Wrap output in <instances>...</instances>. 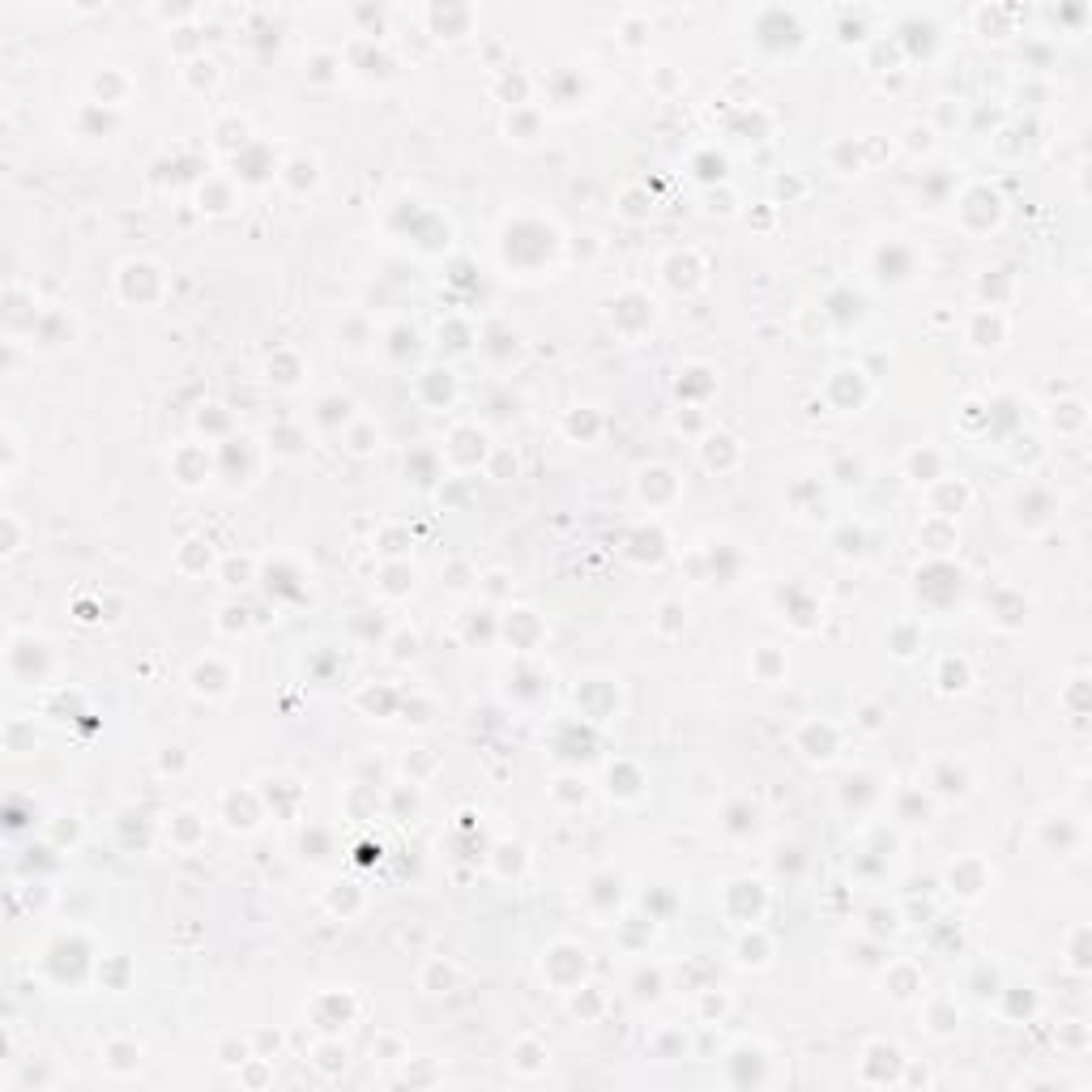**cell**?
I'll return each mask as SVG.
<instances>
[{
  "mask_svg": "<svg viewBox=\"0 0 1092 1092\" xmlns=\"http://www.w3.org/2000/svg\"><path fill=\"white\" fill-rule=\"evenodd\" d=\"M1054 512H1059V500L1042 483H1024L1015 491V500H1011V525L1015 529H1045L1054 521Z\"/></svg>",
  "mask_w": 1092,
  "mask_h": 1092,
  "instance_id": "obj_1",
  "label": "cell"
},
{
  "mask_svg": "<svg viewBox=\"0 0 1092 1092\" xmlns=\"http://www.w3.org/2000/svg\"><path fill=\"white\" fill-rule=\"evenodd\" d=\"M755 34H760V48L772 51V56H781L785 48L794 51L802 39H807V31L799 26V17L785 14V9H764V14H760V31Z\"/></svg>",
  "mask_w": 1092,
  "mask_h": 1092,
  "instance_id": "obj_2",
  "label": "cell"
},
{
  "mask_svg": "<svg viewBox=\"0 0 1092 1092\" xmlns=\"http://www.w3.org/2000/svg\"><path fill=\"white\" fill-rule=\"evenodd\" d=\"M956 210H961V222L969 230H990L998 218H1003V196H998L990 184H973V188L961 196Z\"/></svg>",
  "mask_w": 1092,
  "mask_h": 1092,
  "instance_id": "obj_3",
  "label": "cell"
},
{
  "mask_svg": "<svg viewBox=\"0 0 1092 1092\" xmlns=\"http://www.w3.org/2000/svg\"><path fill=\"white\" fill-rule=\"evenodd\" d=\"M926 790L930 794H939V799H969L973 794V777H969V768L961 764V760H934L926 772Z\"/></svg>",
  "mask_w": 1092,
  "mask_h": 1092,
  "instance_id": "obj_4",
  "label": "cell"
},
{
  "mask_svg": "<svg viewBox=\"0 0 1092 1092\" xmlns=\"http://www.w3.org/2000/svg\"><path fill=\"white\" fill-rule=\"evenodd\" d=\"M542 973L559 986V990H572L576 981L585 978V952L576 943H555L551 952H546V961H542Z\"/></svg>",
  "mask_w": 1092,
  "mask_h": 1092,
  "instance_id": "obj_5",
  "label": "cell"
},
{
  "mask_svg": "<svg viewBox=\"0 0 1092 1092\" xmlns=\"http://www.w3.org/2000/svg\"><path fill=\"white\" fill-rule=\"evenodd\" d=\"M576 704H581V717L610 721L615 713H619V687L610 683V679H589V683H581V691H576Z\"/></svg>",
  "mask_w": 1092,
  "mask_h": 1092,
  "instance_id": "obj_6",
  "label": "cell"
},
{
  "mask_svg": "<svg viewBox=\"0 0 1092 1092\" xmlns=\"http://www.w3.org/2000/svg\"><path fill=\"white\" fill-rule=\"evenodd\" d=\"M1042 841L1050 853L1071 858V853L1084 849V824L1076 816H1050V819H1042Z\"/></svg>",
  "mask_w": 1092,
  "mask_h": 1092,
  "instance_id": "obj_7",
  "label": "cell"
},
{
  "mask_svg": "<svg viewBox=\"0 0 1092 1092\" xmlns=\"http://www.w3.org/2000/svg\"><path fill=\"white\" fill-rule=\"evenodd\" d=\"M930 589H943V602L956 606L964 593V572L956 564H947V559H934V564H926V568L917 572V598L930 593Z\"/></svg>",
  "mask_w": 1092,
  "mask_h": 1092,
  "instance_id": "obj_8",
  "label": "cell"
},
{
  "mask_svg": "<svg viewBox=\"0 0 1092 1092\" xmlns=\"http://www.w3.org/2000/svg\"><path fill=\"white\" fill-rule=\"evenodd\" d=\"M1007 342V320L998 308H978L973 320H969V346L973 350H998Z\"/></svg>",
  "mask_w": 1092,
  "mask_h": 1092,
  "instance_id": "obj_9",
  "label": "cell"
},
{
  "mask_svg": "<svg viewBox=\"0 0 1092 1092\" xmlns=\"http://www.w3.org/2000/svg\"><path fill=\"white\" fill-rule=\"evenodd\" d=\"M610 320L619 333H627V320H636V333L653 325V299L640 291H623L615 303H610Z\"/></svg>",
  "mask_w": 1092,
  "mask_h": 1092,
  "instance_id": "obj_10",
  "label": "cell"
},
{
  "mask_svg": "<svg viewBox=\"0 0 1092 1092\" xmlns=\"http://www.w3.org/2000/svg\"><path fill=\"white\" fill-rule=\"evenodd\" d=\"M444 453L453 456L456 465L474 470V465H483V456H487V436H483L478 427H456L453 436H448V444H444Z\"/></svg>",
  "mask_w": 1092,
  "mask_h": 1092,
  "instance_id": "obj_11",
  "label": "cell"
},
{
  "mask_svg": "<svg viewBox=\"0 0 1092 1092\" xmlns=\"http://www.w3.org/2000/svg\"><path fill=\"white\" fill-rule=\"evenodd\" d=\"M986 610H990V619H995L998 627L1015 632V627H1024V619H1028V598L1024 593H1015V589H1007V585H998L995 602H986Z\"/></svg>",
  "mask_w": 1092,
  "mask_h": 1092,
  "instance_id": "obj_12",
  "label": "cell"
},
{
  "mask_svg": "<svg viewBox=\"0 0 1092 1092\" xmlns=\"http://www.w3.org/2000/svg\"><path fill=\"white\" fill-rule=\"evenodd\" d=\"M947 883H952V892H956V897L978 900L981 892H986L990 875H986V862H981V858H961V862L947 871Z\"/></svg>",
  "mask_w": 1092,
  "mask_h": 1092,
  "instance_id": "obj_13",
  "label": "cell"
},
{
  "mask_svg": "<svg viewBox=\"0 0 1092 1092\" xmlns=\"http://www.w3.org/2000/svg\"><path fill=\"white\" fill-rule=\"evenodd\" d=\"M875 269H880V282L900 286V282H909L913 277V252L905 244H897V239H888V244L875 252Z\"/></svg>",
  "mask_w": 1092,
  "mask_h": 1092,
  "instance_id": "obj_14",
  "label": "cell"
},
{
  "mask_svg": "<svg viewBox=\"0 0 1092 1092\" xmlns=\"http://www.w3.org/2000/svg\"><path fill=\"white\" fill-rule=\"evenodd\" d=\"M799 751L807 755V760H832L836 755V730H832L828 721H807L799 730Z\"/></svg>",
  "mask_w": 1092,
  "mask_h": 1092,
  "instance_id": "obj_15",
  "label": "cell"
},
{
  "mask_svg": "<svg viewBox=\"0 0 1092 1092\" xmlns=\"http://www.w3.org/2000/svg\"><path fill=\"white\" fill-rule=\"evenodd\" d=\"M585 900H589V909L610 913L623 900V875H615V871L593 875V880H589V888H585Z\"/></svg>",
  "mask_w": 1092,
  "mask_h": 1092,
  "instance_id": "obj_16",
  "label": "cell"
},
{
  "mask_svg": "<svg viewBox=\"0 0 1092 1092\" xmlns=\"http://www.w3.org/2000/svg\"><path fill=\"white\" fill-rule=\"evenodd\" d=\"M934 487V495H930V508H934V517H952V512H961L964 504H969V487H964L961 478H934L930 483Z\"/></svg>",
  "mask_w": 1092,
  "mask_h": 1092,
  "instance_id": "obj_17",
  "label": "cell"
},
{
  "mask_svg": "<svg viewBox=\"0 0 1092 1092\" xmlns=\"http://www.w3.org/2000/svg\"><path fill=\"white\" fill-rule=\"evenodd\" d=\"M1050 427L1059 431V436H1079L1084 427H1088V406L1079 402V397H1067V402H1059V406H1050Z\"/></svg>",
  "mask_w": 1092,
  "mask_h": 1092,
  "instance_id": "obj_18",
  "label": "cell"
},
{
  "mask_svg": "<svg viewBox=\"0 0 1092 1092\" xmlns=\"http://www.w3.org/2000/svg\"><path fill=\"white\" fill-rule=\"evenodd\" d=\"M176 474H180L184 487H201V483L210 478V456H205V448L184 444L180 453H176Z\"/></svg>",
  "mask_w": 1092,
  "mask_h": 1092,
  "instance_id": "obj_19",
  "label": "cell"
},
{
  "mask_svg": "<svg viewBox=\"0 0 1092 1092\" xmlns=\"http://www.w3.org/2000/svg\"><path fill=\"white\" fill-rule=\"evenodd\" d=\"M662 274L674 291H691L700 282V261H696V252H674V257H666Z\"/></svg>",
  "mask_w": 1092,
  "mask_h": 1092,
  "instance_id": "obj_20",
  "label": "cell"
},
{
  "mask_svg": "<svg viewBox=\"0 0 1092 1092\" xmlns=\"http://www.w3.org/2000/svg\"><path fill=\"white\" fill-rule=\"evenodd\" d=\"M193 687L201 691V696H227L230 687V670L222 666V662H196L193 666Z\"/></svg>",
  "mask_w": 1092,
  "mask_h": 1092,
  "instance_id": "obj_21",
  "label": "cell"
},
{
  "mask_svg": "<svg viewBox=\"0 0 1092 1092\" xmlns=\"http://www.w3.org/2000/svg\"><path fill=\"white\" fill-rule=\"evenodd\" d=\"M1020 402L1015 397H995L990 406H986V431H995V436H1011L1015 427H1020Z\"/></svg>",
  "mask_w": 1092,
  "mask_h": 1092,
  "instance_id": "obj_22",
  "label": "cell"
},
{
  "mask_svg": "<svg viewBox=\"0 0 1092 1092\" xmlns=\"http://www.w3.org/2000/svg\"><path fill=\"white\" fill-rule=\"evenodd\" d=\"M316 427H325V431H338V427L350 423V397H342V393H329V397H320L316 402Z\"/></svg>",
  "mask_w": 1092,
  "mask_h": 1092,
  "instance_id": "obj_23",
  "label": "cell"
},
{
  "mask_svg": "<svg viewBox=\"0 0 1092 1092\" xmlns=\"http://www.w3.org/2000/svg\"><path fill=\"white\" fill-rule=\"evenodd\" d=\"M470 9H427V22H431V31L440 34V39H456V34L470 31Z\"/></svg>",
  "mask_w": 1092,
  "mask_h": 1092,
  "instance_id": "obj_24",
  "label": "cell"
},
{
  "mask_svg": "<svg viewBox=\"0 0 1092 1092\" xmlns=\"http://www.w3.org/2000/svg\"><path fill=\"white\" fill-rule=\"evenodd\" d=\"M845 393L841 397V410H853V406H862V397H866V380H862V372H853V367H841V372H832V380H828V393Z\"/></svg>",
  "mask_w": 1092,
  "mask_h": 1092,
  "instance_id": "obj_25",
  "label": "cell"
},
{
  "mask_svg": "<svg viewBox=\"0 0 1092 1092\" xmlns=\"http://www.w3.org/2000/svg\"><path fill=\"white\" fill-rule=\"evenodd\" d=\"M978 31L986 39H1007L1015 34V9H978Z\"/></svg>",
  "mask_w": 1092,
  "mask_h": 1092,
  "instance_id": "obj_26",
  "label": "cell"
},
{
  "mask_svg": "<svg viewBox=\"0 0 1092 1092\" xmlns=\"http://www.w3.org/2000/svg\"><path fill=\"white\" fill-rule=\"evenodd\" d=\"M897 819L900 824H926L930 819V799L922 790H900L897 794Z\"/></svg>",
  "mask_w": 1092,
  "mask_h": 1092,
  "instance_id": "obj_27",
  "label": "cell"
},
{
  "mask_svg": "<svg viewBox=\"0 0 1092 1092\" xmlns=\"http://www.w3.org/2000/svg\"><path fill=\"white\" fill-rule=\"evenodd\" d=\"M922 542H930L926 551H934V555H947L952 546H956V529H952V517H930V525L917 534Z\"/></svg>",
  "mask_w": 1092,
  "mask_h": 1092,
  "instance_id": "obj_28",
  "label": "cell"
},
{
  "mask_svg": "<svg viewBox=\"0 0 1092 1092\" xmlns=\"http://www.w3.org/2000/svg\"><path fill=\"white\" fill-rule=\"evenodd\" d=\"M1088 943H1092V930L1088 926H1076V930H1071V939H1067V969H1071V973H1079V978L1092 969Z\"/></svg>",
  "mask_w": 1092,
  "mask_h": 1092,
  "instance_id": "obj_29",
  "label": "cell"
},
{
  "mask_svg": "<svg viewBox=\"0 0 1092 1092\" xmlns=\"http://www.w3.org/2000/svg\"><path fill=\"white\" fill-rule=\"evenodd\" d=\"M969 990L986 1003V998H998V990H1003V978H998V969L990 961L973 964V973H969Z\"/></svg>",
  "mask_w": 1092,
  "mask_h": 1092,
  "instance_id": "obj_30",
  "label": "cell"
},
{
  "mask_svg": "<svg viewBox=\"0 0 1092 1092\" xmlns=\"http://www.w3.org/2000/svg\"><path fill=\"white\" fill-rule=\"evenodd\" d=\"M538 132H542V124H538V112L534 107H512V115H508V137H517V141H538Z\"/></svg>",
  "mask_w": 1092,
  "mask_h": 1092,
  "instance_id": "obj_31",
  "label": "cell"
},
{
  "mask_svg": "<svg viewBox=\"0 0 1092 1092\" xmlns=\"http://www.w3.org/2000/svg\"><path fill=\"white\" fill-rule=\"evenodd\" d=\"M606 781H610V785H606V790H610V799H636L640 785H645V781H640V772L632 764H615L610 772H606Z\"/></svg>",
  "mask_w": 1092,
  "mask_h": 1092,
  "instance_id": "obj_32",
  "label": "cell"
},
{
  "mask_svg": "<svg viewBox=\"0 0 1092 1092\" xmlns=\"http://www.w3.org/2000/svg\"><path fill=\"white\" fill-rule=\"evenodd\" d=\"M909 474L913 483H934V478H943V456L934 448H917V453H909Z\"/></svg>",
  "mask_w": 1092,
  "mask_h": 1092,
  "instance_id": "obj_33",
  "label": "cell"
},
{
  "mask_svg": "<svg viewBox=\"0 0 1092 1092\" xmlns=\"http://www.w3.org/2000/svg\"><path fill=\"white\" fill-rule=\"evenodd\" d=\"M282 171H286V184H291L294 193H308V188H316V180H320V176H316V158H311V154H299V158H291Z\"/></svg>",
  "mask_w": 1092,
  "mask_h": 1092,
  "instance_id": "obj_34",
  "label": "cell"
},
{
  "mask_svg": "<svg viewBox=\"0 0 1092 1092\" xmlns=\"http://www.w3.org/2000/svg\"><path fill=\"white\" fill-rule=\"evenodd\" d=\"M1059 700H1062V708L1071 713V721H1084V717H1088V679H1084V674H1076L1071 683L1062 687Z\"/></svg>",
  "mask_w": 1092,
  "mask_h": 1092,
  "instance_id": "obj_35",
  "label": "cell"
},
{
  "mask_svg": "<svg viewBox=\"0 0 1092 1092\" xmlns=\"http://www.w3.org/2000/svg\"><path fill=\"white\" fill-rule=\"evenodd\" d=\"M734 456H738V444L730 436H708L704 440V465L708 470H726V465H734Z\"/></svg>",
  "mask_w": 1092,
  "mask_h": 1092,
  "instance_id": "obj_36",
  "label": "cell"
},
{
  "mask_svg": "<svg viewBox=\"0 0 1092 1092\" xmlns=\"http://www.w3.org/2000/svg\"><path fill=\"white\" fill-rule=\"evenodd\" d=\"M419 389H431L436 397H431V406H444L448 397H453V372H444V367H427L423 375H419Z\"/></svg>",
  "mask_w": 1092,
  "mask_h": 1092,
  "instance_id": "obj_37",
  "label": "cell"
},
{
  "mask_svg": "<svg viewBox=\"0 0 1092 1092\" xmlns=\"http://www.w3.org/2000/svg\"><path fill=\"white\" fill-rule=\"evenodd\" d=\"M998 995L1007 998V1015H1015V1020H1020V1015H1024V1020H1028L1033 1011L1042 1007V1003H1037V995H1033L1028 986H1003Z\"/></svg>",
  "mask_w": 1092,
  "mask_h": 1092,
  "instance_id": "obj_38",
  "label": "cell"
},
{
  "mask_svg": "<svg viewBox=\"0 0 1092 1092\" xmlns=\"http://www.w3.org/2000/svg\"><path fill=\"white\" fill-rule=\"evenodd\" d=\"M939 687H943V691H964V687H969V662L947 657L943 666H939Z\"/></svg>",
  "mask_w": 1092,
  "mask_h": 1092,
  "instance_id": "obj_39",
  "label": "cell"
},
{
  "mask_svg": "<svg viewBox=\"0 0 1092 1092\" xmlns=\"http://www.w3.org/2000/svg\"><path fill=\"white\" fill-rule=\"evenodd\" d=\"M751 666H755V674H760L764 683H772V679H781V674H785V657L777 649H768V645H764V649L755 653V662H751Z\"/></svg>",
  "mask_w": 1092,
  "mask_h": 1092,
  "instance_id": "obj_40",
  "label": "cell"
},
{
  "mask_svg": "<svg viewBox=\"0 0 1092 1092\" xmlns=\"http://www.w3.org/2000/svg\"><path fill=\"white\" fill-rule=\"evenodd\" d=\"M649 491H666V500H674V491H679L674 487V474L662 470V465H657V470H645L640 474V500H645Z\"/></svg>",
  "mask_w": 1092,
  "mask_h": 1092,
  "instance_id": "obj_41",
  "label": "cell"
},
{
  "mask_svg": "<svg viewBox=\"0 0 1092 1092\" xmlns=\"http://www.w3.org/2000/svg\"><path fill=\"white\" fill-rule=\"evenodd\" d=\"M768 943H764V934L760 930H751V934H743V943H738V964H764L768 956Z\"/></svg>",
  "mask_w": 1092,
  "mask_h": 1092,
  "instance_id": "obj_42",
  "label": "cell"
},
{
  "mask_svg": "<svg viewBox=\"0 0 1092 1092\" xmlns=\"http://www.w3.org/2000/svg\"><path fill=\"white\" fill-rule=\"evenodd\" d=\"M726 828L734 832V836H747V832H755V807H747V802H734L730 811H726Z\"/></svg>",
  "mask_w": 1092,
  "mask_h": 1092,
  "instance_id": "obj_43",
  "label": "cell"
},
{
  "mask_svg": "<svg viewBox=\"0 0 1092 1092\" xmlns=\"http://www.w3.org/2000/svg\"><path fill=\"white\" fill-rule=\"evenodd\" d=\"M406 589H414V568H406V564H389V568H384V593H406Z\"/></svg>",
  "mask_w": 1092,
  "mask_h": 1092,
  "instance_id": "obj_44",
  "label": "cell"
},
{
  "mask_svg": "<svg viewBox=\"0 0 1092 1092\" xmlns=\"http://www.w3.org/2000/svg\"><path fill=\"white\" fill-rule=\"evenodd\" d=\"M568 431L576 436V440H593L598 436V419H593V410H576L568 419Z\"/></svg>",
  "mask_w": 1092,
  "mask_h": 1092,
  "instance_id": "obj_45",
  "label": "cell"
},
{
  "mask_svg": "<svg viewBox=\"0 0 1092 1092\" xmlns=\"http://www.w3.org/2000/svg\"><path fill=\"white\" fill-rule=\"evenodd\" d=\"M956 1020H961V1015H956V1003H947V998H943V1003H934V1011H930V1024H934V1033H939V1037H943V1033H952V1028H956Z\"/></svg>",
  "mask_w": 1092,
  "mask_h": 1092,
  "instance_id": "obj_46",
  "label": "cell"
},
{
  "mask_svg": "<svg viewBox=\"0 0 1092 1092\" xmlns=\"http://www.w3.org/2000/svg\"><path fill=\"white\" fill-rule=\"evenodd\" d=\"M632 986H636V998H640V1003H645V998L653 1003V998L662 995V973H657V969H653V973H645V969H640Z\"/></svg>",
  "mask_w": 1092,
  "mask_h": 1092,
  "instance_id": "obj_47",
  "label": "cell"
},
{
  "mask_svg": "<svg viewBox=\"0 0 1092 1092\" xmlns=\"http://www.w3.org/2000/svg\"><path fill=\"white\" fill-rule=\"evenodd\" d=\"M913 649H917V627L900 623L897 632H892V653H897V657H913Z\"/></svg>",
  "mask_w": 1092,
  "mask_h": 1092,
  "instance_id": "obj_48",
  "label": "cell"
},
{
  "mask_svg": "<svg viewBox=\"0 0 1092 1092\" xmlns=\"http://www.w3.org/2000/svg\"><path fill=\"white\" fill-rule=\"evenodd\" d=\"M836 483H841V487H858V483H862V461H858V456H853V461L841 456V461H836Z\"/></svg>",
  "mask_w": 1092,
  "mask_h": 1092,
  "instance_id": "obj_49",
  "label": "cell"
},
{
  "mask_svg": "<svg viewBox=\"0 0 1092 1092\" xmlns=\"http://www.w3.org/2000/svg\"><path fill=\"white\" fill-rule=\"evenodd\" d=\"M862 542H866L862 529H858V525H845V529L836 534V551L841 555H862Z\"/></svg>",
  "mask_w": 1092,
  "mask_h": 1092,
  "instance_id": "obj_50",
  "label": "cell"
},
{
  "mask_svg": "<svg viewBox=\"0 0 1092 1092\" xmlns=\"http://www.w3.org/2000/svg\"><path fill=\"white\" fill-rule=\"evenodd\" d=\"M555 799L585 802V781H581V777H559V785H555Z\"/></svg>",
  "mask_w": 1092,
  "mask_h": 1092,
  "instance_id": "obj_51",
  "label": "cell"
},
{
  "mask_svg": "<svg viewBox=\"0 0 1092 1092\" xmlns=\"http://www.w3.org/2000/svg\"><path fill=\"white\" fill-rule=\"evenodd\" d=\"M917 990H922V978H917L913 969H900V978L892 981V995H897V998H913Z\"/></svg>",
  "mask_w": 1092,
  "mask_h": 1092,
  "instance_id": "obj_52",
  "label": "cell"
},
{
  "mask_svg": "<svg viewBox=\"0 0 1092 1092\" xmlns=\"http://www.w3.org/2000/svg\"><path fill=\"white\" fill-rule=\"evenodd\" d=\"M683 623H687V615H683V606H679V602L662 606V619H657V627H662V632H679Z\"/></svg>",
  "mask_w": 1092,
  "mask_h": 1092,
  "instance_id": "obj_53",
  "label": "cell"
},
{
  "mask_svg": "<svg viewBox=\"0 0 1092 1092\" xmlns=\"http://www.w3.org/2000/svg\"><path fill=\"white\" fill-rule=\"evenodd\" d=\"M350 448H355L359 456L372 453V448H380V436H375L372 427H363V431H355V436H350Z\"/></svg>",
  "mask_w": 1092,
  "mask_h": 1092,
  "instance_id": "obj_54",
  "label": "cell"
},
{
  "mask_svg": "<svg viewBox=\"0 0 1092 1092\" xmlns=\"http://www.w3.org/2000/svg\"><path fill=\"white\" fill-rule=\"evenodd\" d=\"M222 576H227V585H248V576H252V564H239V559H230L227 568H222Z\"/></svg>",
  "mask_w": 1092,
  "mask_h": 1092,
  "instance_id": "obj_55",
  "label": "cell"
},
{
  "mask_svg": "<svg viewBox=\"0 0 1092 1092\" xmlns=\"http://www.w3.org/2000/svg\"><path fill=\"white\" fill-rule=\"evenodd\" d=\"M338 1054H346V1050H338V1045H325V1050H320V1067H329V1071H333V1067H338Z\"/></svg>",
  "mask_w": 1092,
  "mask_h": 1092,
  "instance_id": "obj_56",
  "label": "cell"
}]
</instances>
